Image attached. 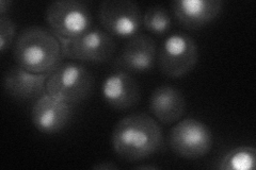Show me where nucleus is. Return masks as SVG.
Here are the masks:
<instances>
[{
	"label": "nucleus",
	"instance_id": "nucleus-1",
	"mask_svg": "<svg viewBox=\"0 0 256 170\" xmlns=\"http://www.w3.org/2000/svg\"><path fill=\"white\" fill-rule=\"evenodd\" d=\"M111 144L118 157L125 161L146 160L162 149V129L156 119L144 113L128 115L114 126Z\"/></svg>",
	"mask_w": 256,
	"mask_h": 170
},
{
	"label": "nucleus",
	"instance_id": "nucleus-2",
	"mask_svg": "<svg viewBox=\"0 0 256 170\" xmlns=\"http://www.w3.org/2000/svg\"><path fill=\"white\" fill-rule=\"evenodd\" d=\"M16 65L36 74H50L63 60L61 44L50 30L41 27L24 29L13 47Z\"/></svg>",
	"mask_w": 256,
	"mask_h": 170
},
{
	"label": "nucleus",
	"instance_id": "nucleus-3",
	"mask_svg": "<svg viewBox=\"0 0 256 170\" xmlns=\"http://www.w3.org/2000/svg\"><path fill=\"white\" fill-rule=\"evenodd\" d=\"M93 85L92 74L82 63H62L50 74L46 93L75 107L90 96Z\"/></svg>",
	"mask_w": 256,
	"mask_h": 170
},
{
	"label": "nucleus",
	"instance_id": "nucleus-4",
	"mask_svg": "<svg viewBox=\"0 0 256 170\" xmlns=\"http://www.w3.org/2000/svg\"><path fill=\"white\" fill-rule=\"evenodd\" d=\"M61 44L63 58L78 63L100 64L108 62L114 56L116 45L105 30L91 29L74 38L57 36Z\"/></svg>",
	"mask_w": 256,
	"mask_h": 170
},
{
	"label": "nucleus",
	"instance_id": "nucleus-5",
	"mask_svg": "<svg viewBox=\"0 0 256 170\" xmlns=\"http://www.w3.org/2000/svg\"><path fill=\"white\" fill-rule=\"evenodd\" d=\"M45 18L56 36L74 38L92 29V14L77 0H58L47 6Z\"/></svg>",
	"mask_w": 256,
	"mask_h": 170
},
{
	"label": "nucleus",
	"instance_id": "nucleus-6",
	"mask_svg": "<svg viewBox=\"0 0 256 170\" xmlns=\"http://www.w3.org/2000/svg\"><path fill=\"white\" fill-rule=\"evenodd\" d=\"M198 60L196 40L185 33L168 36L157 53L160 71L171 79H178L194 70Z\"/></svg>",
	"mask_w": 256,
	"mask_h": 170
},
{
	"label": "nucleus",
	"instance_id": "nucleus-7",
	"mask_svg": "<svg viewBox=\"0 0 256 170\" xmlns=\"http://www.w3.org/2000/svg\"><path fill=\"white\" fill-rule=\"evenodd\" d=\"M212 133L203 121L196 118L178 120L171 129L169 146L178 157L198 160L207 156L212 148Z\"/></svg>",
	"mask_w": 256,
	"mask_h": 170
},
{
	"label": "nucleus",
	"instance_id": "nucleus-8",
	"mask_svg": "<svg viewBox=\"0 0 256 170\" xmlns=\"http://www.w3.org/2000/svg\"><path fill=\"white\" fill-rule=\"evenodd\" d=\"M98 20L111 36L130 38L138 34L142 14L137 3L130 0H106L100 4Z\"/></svg>",
	"mask_w": 256,
	"mask_h": 170
},
{
	"label": "nucleus",
	"instance_id": "nucleus-9",
	"mask_svg": "<svg viewBox=\"0 0 256 170\" xmlns=\"http://www.w3.org/2000/svg\"><path fill=\"white\" fill-rule=\"evenodd\" d=\"M73 115L74 105L46 93L32 105L31 121L38 132L56 134L70 125Z\"/></svg>",
	"mask_w": 256,
	"mask_h": 170
},
{
	"label": "nucleus",
	"instance_id": "nucleus-10",
	"mask_svg": "<svg viewBox=\"0 0 256 170\" xmlns=\"http://www.w3.org/2000/svg\"><path fill=\"white\" fill-rule=\"evenodd\" d=\"M157 45L155 40L146 34L128 38L121 52L114 60V66L118 71L128 74H142L153 69L157 61Z\"/></svg>",
	"mask_w": 256,
	"mask_h": 170
},
{
	"label": "nucleus",
	"instance_id": "nucleus-11",
	"mask_svg": "<svg viewBox=\"0 0 256 170\" xmlns=\"http://www.w3.org/2000/svg\"><path fill=\"white\" fill-rule=\"evenodd\" d=\"M50 74H36L20 66H14L6 72L4 90L16 101H36L46 94V84Z\"/></svg>",
	"mask_w": 256,
	"mask_h": 170
},
{
	"label": "nucleus",
	"instance_id": "nucleus-12",
	"mask_svg": "<svg viewBox=\"0 0 256 170\" xmlns=\"http://www.w3.org/2000/svg\"><path fill=\"white\" fill-rule=\"evenodd\" d=\"M102 97L110 108L126 111L139 103L140 87L130 74L116 70L104 79Z\"/></svg>",
	"mask_w": 256,
	"mask_h": 170
},
{
	"label": "nucleus",
	"instance_id": "nucleus-13",
	"mask_svg": "<svg viewBox=\"0 0 256 170\" xmlns=\"http://www.w3.org/2000/svg\"><path fill=\"white\" fill-rule=\"evenodd\" d=\"M221 0H175L172 11L175 19L188 29L201 28L218 17Z\"/></svg>",
	"mask_w": 256,
	"mask_h": 170
},
{
	"label": "nucleus",
	"instance_id": "nucleus-14",
	"mask_svg": "<svg viewBox=\"0 0 256 170\" xmlns=\"http://www.w3.org/2000/svg\"><path fill=\"white\" fill-rule=\"evenodd\" d=\"M148 109L159 123L172 125L185 114L186 101L178 90L170 85H162L150 94Z\"/></svg>",
	"mask_w": 256,
	"mask_h": 170
},
{
	"label": "nucleus",
	"instance_id": "nucleus-15",
	"mask_svg": "<svg viewBox=\"0 0 256 170\" xmlns=\"http://www.w3.org/2000/svg\"><path fill=\"white\" fill-rule=\"evenodd\" d=\"M256 150L244 146L232 149L218 162V169L222 170H253L256 163Z\"/></svg>",
	"mask_w": 256,
	"mask_h": 170
},
{
	"label": "nucleus",
	"instance_id": "nucleus-16",
	"mask_svg": "<svg viewBox=\"0 0 256 170\" xmlns=\"http://www.w3.org/2000/svg\"><path fill=\"white\" fill-rule=\"evenodd\" d=\"M142 25L150 33L162 36L170 31L172 19L164 6L154 5L148 7L142 15Z\"/></svg>",
	"mask_w": 256,
	"mask_h": 170
},
{
	"label": "nucleus",
	"instance_id": "nucleus-17",
	"mask_svg": "<svg viewBox=\"0 0 256 170\" xmlns=\"http://www.w3.org/2000/svg\"><path fill=\"white\" fill-rule=\"evenodd\" d=\"M16 34V27L13 20L8 16H2L0 17V50L6 52L9 49L14 42ZM15 43V42H14Z\"/></svg>",
	"mask_w": 256,
	"mask_h": 170
},
{
	"label": "nucleus",
	"instance_id": "nucleus-18",
	"mask_svg": "<svg viewBox=\"0 0 256 170\" xmlns=\"http://www.w3.org/2000/svg\"><path fill=\"white\" fill-rule=\"evenodd\" d=\"M12 2L8 1V0H2L0 1V15L2 16H6V13L10 10Z\"/></svg>",
	"mask_w": 256,
	"mask_h": 170
},
{
	"label": "nucleus",
	"instance_id": "nucleus-19",
	"mask_svg": "<svg viewBox=\"0 0 256 170\" xmlns=\"http://www.w3.org/2000/svg\"><path fill=\"white\" fill-rule=\"evenodd\" d=\"M93 168L94 169H107V170H111V169H116L118 167L116 165H114V164L107 163V162H106V163L95 165V166H93Z\"/></svg>",
	"mask_w": 256,
	"mask_h": 170
},
{
	"label": "nucleus",
	"instance_id": "nucleus-20",
	"mask_svg": "<svg viewBox=\"0 0 256 170\" xmlns=\"http://www.w3.org/2000/svg\"><path fill=\"white\" fill-rule=\"evenodd\" d=\"M137 168H143V169H155L157 167L155 166H138Z\"/></svg>",
	"mask_w": 256,
	"mask_h": 170
}]
</instances>
